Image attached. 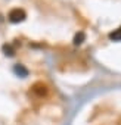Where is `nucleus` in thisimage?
<instances>
[{"label": "nucleus", "mask_w": 121, "mask_h": 125, "mask_svg": "<svg viewBox=\"0 0 121 125\" xmlns=\"http://www.w3.org/2000/svg\"><path fill=\"white\" fill-rule=\"evenodd\" d=\"M13 71H15V74H18L19 77H27V75H28V71H27L22 65H15Z\"/></svg>", "instance_id": "7ed1b4c3"}, {"label": "nucleus", "mask_w": 121, "mask_h": 125, "mask_svg": "<svg viewBox=\"0 0 121 125\" xmlns=\"http://www.w3.org/2000/svg\"><path fill=\"white\" fill-rule=\"evenodd\" d=\"M8 18H9V21H11L12 24H19V22L25 21V18H27V13H25L22 9L16 8V9H12V10L9 12Z\"/></svg>", "instance_id": "f257e3e1"}, {"label": "nucleus", "mask_w": 121, "mask_h": 125, "mask_svg": "<svg viewBox=\"0 0 121 125\" xmlns=\"http://www.w3.org/2000/svg\"><path fill=\"white\" fill-rule=\"evenodd\" d=\"M3 52H5L6 56H13V54H15V49H13L11 44H5V46H3Z\"/></svg>", "instance_id": "39448f33"}, {"label": "nucleus", "mask_w": 121, "mask_h": 125, "mask_svg": "<svg viewBox=\"0 0 121 125\" xmlns=\"http://www.w3.org/2000/svg\"><path fill=\"white\" fill-rule=\"evenodd\" d=\"M84 40H86V34L80 31V32H78V34H75V37H74V44H75V46H78V44H81Z\"/></svg>", "instance_id": "20e7f679"}, {"label": "nucleus", "mask_w": 121, "mask_h": 125, "mask_svg": "<svg viewBox=\"0 0 121 125\" xmlns=\"http://www.w3.org/2000/svg\"><path fill=\"white\" fill-rule=\"evenodd\" d=\"M109 38L112 41H121V27L117 28V30H114L112 32H109Z\"/></svg>", "instance_id": "f03ea898"}]
</instances>
